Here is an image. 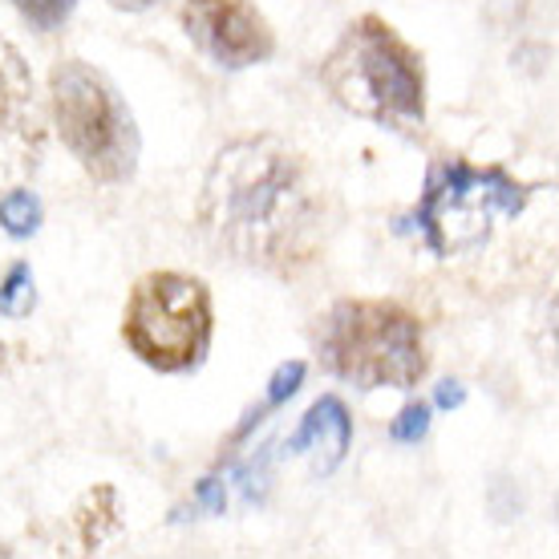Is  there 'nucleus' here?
<instances>
[{
    "instance_id": "nucleus-1",
    "label": "nucleus",
    "mask_w": 559,
    "mask_h": 559,
    "mask_svg": "<svg viewBox=\"0 0 559 559\" xmlns=\"http://www.w3.org/2000/svg\"><path fill=\"white\" fill-rule=\"evenodd\" d=\"M199 231L243 267L300 276L333 236V199L305 151L276 134L227 142L195 199Z\"/></svg>"
},
{
    "instance_id": "nucleus-2",
    "label": "nucleus",
    "mask_w": 559,
    "mask_h": 559,
    "mask_svg": "<svg viewBox=\"0 0 559 559\" xmlns=\"http://www.w3.org/2000/svg\"><path fill=\"white\" fill-rule=\"evenodd\" d=\"M321 82L329 98L357 118L397 130L426 122V61L378 13H361L345 25L321 61Z\"/></svg>"
},
{
    "instance_id": "nucleus-3",
    "label": "nucleus",
    "mask_w": 559,
    "mask_h": 559,
    "mask_svg": "<svg viewBox=\"0 0 559 559\" xmlns=\"http://www.w3.org/2000/svg\"><path fill=\"white\" fill-rule=\"evenodd\" d=\"M317 357L353 390H414L430 373L426 324L402 300L345 296L317 324Z\"/></svg>"
},
{
    "instance_id": "nucleus-4",
    "label": "nucleus",
    "mask_w": 559,
    "mask_h": 559,
    "mask_svg": "<svg viewBox=\"0 0 559 559\" xmlns=\"http://www.w3.org/2000/svg\"><path fill=\"white\" fill-rule=\"evenodd\" d=\"M49 114L61 146L94 182L118 187L139 170L142 139L118 85L82 57H61L49 70Z\"/></svg>"
},
{
    "instance_id": "nucleus-5",
    "label": "nucleus",
    "mask_w": 559,
    "mask_h": 559,
    "mask_svg": "<svg viewBox=\"0 0 559 559\" xmlns=\"http://www.w3.org/2000/svg\"><path fill=\"white\" fill-rule=\"evenodd\" d=\"M532 187L499 163L475 167L462 154L433 158L418 199V231L438 260L478 252L499 224H511L527 207Z\"/></svg>"
},
{
    "instance_id": "nucleus-6",
    "label": "nucleus",
    "mask_w": 559,
    "mask_h": 559,
    "mask_svg": "<svg viewBox=\"0 0 559 559\" xmlns=\"http://www.w3.org/2000/svg\"><path fill=\"white\" fill-rule=\"evenodd\" d=\"M215 336L211 288L187 272H146L122 308V341L154 373H191Z\"/></svg>"
},
{
    "instance_id": "nucleus-7",
    "label": "nucleus",
    "mask_w": 559,
    "mask_h": 559,
    "mask_svg": "<svg viewBox=\"0 0 559 559\" xmlns=\"http://www.w3.org/2000/svg\"><path fill=\"white\" fill-rule=\"evenodd\" d=\"M179 21L219 70L264 66L276 53V28L252 0H182Z\"/></svg>"
},
{
    "instance_id": "nucleus-8",
    "label": "nucleus",
    "mask_w": 559,
    "mask_h": 559,
    "mask_svg": "<svg viewBox=\"0 0 559 559\" xmlns=\"http://www.w3.org/2000/svg\"><path fill=\"white\" fill-rule=\"evenodd\" d=\"M45 158V106L33 70L9 37H0V187L25 182Z\"/></svg>"
},
{
    "instance_id": "nucleus-9",
    "label": "nucleus",
    "mask_w": 559,
    "mask_h": 559,
    "mask_svg": "<svg viewBox=\"0 0 559 559\" xmlns=\"http://www.w3.org/2000/svg\"><path fill=\"white\" fill-rule=\"evenodd\" d=\"M349 438H353V418L345 402L336 397V393H324L317 406L308 409L305 421H300V430L288 438V454H305V450H324V459H317L312 466V475H333L341 459H345V450H349Z\"/></svg>"
},
{
    "instance_id": "nucleus-10",
    "label": "nucleus",
    "mask_w": 559,
    "mask_h": 559,
    "mask_svg": "<svg viewBox=\"0 0 559 559\" xmlns=\"http://www.w3.org/2000/svg\"><path fill=\"white\" fill-rule=\"evenodd\" d=\"M73 532H78V544H82L85 556H98L102 544L110 535L122 532V515H118V490L110 483H94L85 490L78 507H73Z\"/></svg>"
},
{
    "instance_id": "nucleus-11",
    "label": "nucleus",
    "mask_w": 559,
    "mask_h": 559,
    "mask_svg": "<svg viewBox=\"0 0 559 559\" xmlns=\"http://www.w3.org/2000/svg\"><path fill=\"white\" fill-rule=\"evenodd\" d=\"M41 224H45L41 199L33 195V191H25L21 182H16V187H9V191L0 195V227H4L13 239L37 236V231H41Z\"/></svg>"
},
{
    "instance_id": "nucleus-12",
    "label": "nucleus",
    "mask_w": 559,
    "mask_h": 559,
    "mask_svg": "<svg viewBox=\"0 0 559 559\" xmlns=\"http://www.w3.org/2000/svg\"><path fill=\"white\" fill-rule=\"evenodd\" d=\"M33 308H37L33 267H28L25 260H16V264H9L4 280H0V317H9V321H25Z\"/></svg>"
},
{
    "instance_id": "nucleus-13",
    "label": "nucleus",
    "mask_w": 559,
    "mask_h": 559,
    "mask_svg": "<svg viewBox=\"0 0 559 559\" xmlns=\"http://www.w3.org/2000/svg\"><path fill=\"white\" fill-rule=\"evenodd\" d=\"M73 4H78V0H13V9L25 16L37 33H53V28L66 25L73 13Z\"/></svg>"
},
{
    "instance_id": "nucleus-14",
    "label": "nucleus",
    "mask_w": 559,
    "mask_h": 559,
    "mask_svg": "<svg viewBox=\"0 0 559 559\" xmlns=\"http://www.w3.org/2000/svg\"><path fill=\"white\" fill-rule=\"evenodd\" d=\"M426 430H430V406H426V402H409V406H402V414L390 421V438L402 442V447L421 442Z\"/></svg>"
},
{
    "instance_id": "nucleus-15",
    "label": "nucleus",
    "mask_w": 559,
    "mask_h": 559,
    "mask_svg": "<svg viewBox=\"0 0 559 559\" xmlns=\"http://www.w3.org/2000/svg\"><path fill=\"white\" fill-rule=\"evenodd\" d=\"M305 373H308L305 361H284V365H280L276 373H272V381H267V409L284 406V402H288V397L300 390Z\"/></svg>"
},
{
    "instance_id": "nucleus-16",
    "label": "nucleus",
    "mask_w": 559,
    "mask_h": 559,
    "mask_svg": "<svg viewBox=\"0 0 559 559\" xmlns=\"http://www.w3.org/2000/svg\"><path fill=\"white\" fill-rule=\"evenodd\" d=\"M199 503L207 507L211 515H224V507H227V490H224V483H219V478H203V483H199Z\"/></svg>"
},
{
    "instance_id": "nucleus-17",
    "label": "nucleus",
    "mask_w": 559,
    "mask_h": 559,
    "mask_svg": "<svg viewBox=\"0 0 559 559\" xmlns=\"http://www.w3.org/2000/svg\"><path fill=\"white\" fill-rule=\"evenodd\" d=\"M462 402H466L462 381H442V385H438V406H442V409H459Z\"/></svg>"
},
{
    "instance_id": "nucleus-18",
    "label": "nucleus",
    "mask_w": 559,
    "mask_h": 559,
    "mask_svg": "<svg viewBox=\"0 0 559 559\" xmlns=\"http://www.w3.org/2000/svg\"><path fill=\"white\" fill-rule=\"evenodd\" d=\"M106 4H114L118 13H146V9L163 4V0H106Z\"/></svg>"
},
{
    "instance_id": "nucleus-19",
    "label": "nucleus",
    "mask_w": 559,
    "mask_h": 559,
    "mask_svg": "<svg viewBox=\"0 0 559 559\" xmlns=\"http://www.w3.org/2000/svg\"><path fill=\"white\" fill-rule=\"evenodd\" d=\"M0 556H13V547H4V544H0Z\"/></svg>"
},
{
    "instance_id": "nucleus-20",
    "label": "nucleus",
    "mask_w": 559,
    "mask_h": 559,
    "mask_svg": "<svg viewBox=\"0 0 559 559\" xmlns=\"http://www.w3.org/2000/svg\"><path fill=\"white\" fill-rule=\"evenodd\" d=\"M0 369H4V341H0Z\"/></svg>"
}]
</instances>
